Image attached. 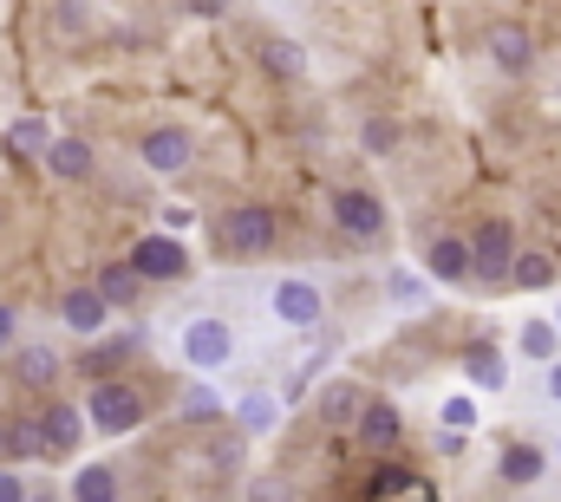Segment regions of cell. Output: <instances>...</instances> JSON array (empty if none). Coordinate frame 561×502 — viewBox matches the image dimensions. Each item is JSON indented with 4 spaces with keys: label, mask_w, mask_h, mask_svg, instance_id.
Segmentation results:
<instances>
[{
    "label": "cell",
    "mask_w": 561,
    "mask_h": 502,
    "mask_svg": "<svg viewBox=\"0 0 561 502\" xmlns=\"http://www.w3.org/2000/svg\"><path fill=\"white\" fill-rule=\"evenodd\" d=\"M216 236H222V254L255 261V254L275 249V216H268L262 203H242V209H229V216L216 223Z\"/></svg>",
    "instance_id": "obj_1"
},
{
    "label": "cell",
    "mask_w": 561,
    "mask_h": 502,
    "mask_svg": "<svg viewBox=\"0 0 561 502\" xmlns=\"http://www.w3.org/2000/svg\"><path fill=\"white\" fill-rule=\"evenodd\" d=\"M92 424L112 431V437L138 431L144 424V398L131 391V385H118V378H99V385H92Z\"/></svg>",
    "instance_id": "obj_2"
},
{
    "label": "cell",
    "mask_w": 561,
    "mask_h": 502,
    "mask_svg": "<svg viewBox=\"0 0 561 502\" xmlns=\"http://www.w3.org/2000/svg\"><path fill=\"white\" fill-rule=\"evenodd\" d=\"M333 223L353 236V242H379L386 236V203L373 190H340L333 196Z\"/></svg>",
    "instance_id": "obj_3"
},
{
    "label": "cell",
    "mask_w": 561,
    "mask_h": 502,
    "mask_svg": "<svg viewBox=\"0 0 561 502\" xmlns=\"http://www.w3.org/2000/svg\"><path fill=\"white\" fill-rule=\"evenodd\" d=\"M510 254H516V229L496 216V223H483V229L470 236V274L503 281V274H510Z\"/></svg>",
    "instance_id": "obj_4"
},
{
    "label": "cell",
    "mask_w": 561,
    "mask_h": 502,
    "mask_svg": "<svg viewBox=\"0 0 561 502\" xmlns=\"http://www.w3.org/2000/svg\"><path fill=\"white\" fill-rule=\"evenodd\" d=\"M229 353H236V333H229L222 320H190V333H183V360H190L196 373L229 366Z\"/></svg>",
    "instance_id": "obj_5"
},
{
    "label": "cell",
    "mask_w": 561,
    "mask_h": 502,
    "mask_svg": "<svg viewBox=\"0 0 561 502\" xmlns=\"http://www.w3.org/2000/svg\"><path fill=\"white\" fill-rule=\"evenodd\" d=\"M131 267H138L144 281H176L190 267V249L176 236H144L138 249H131Z\"/></svg>",
    "instance_id": "obj_6"
},
{
    "label": "cell",
    "mask_w": 561,
    "mask_h": 502,
    "mask_svg": "<svg viewBox=\"0 0 561 502\" xmlns=\"http://www.w3.org/2000/svg\"><path fill=\"white\" fill-rule=\"evenodd\" d=\"M275 313L287 320V327H313V320H320V287H313V281H280Z\"/></svg>",
    "instance_id": "obj_7"
},
{
    "label": "cell",
    "mask_w": 561,
    "mask_h": 502,
    "mask_svg": "<svg viewBox=\"0 0 561 502\" xmlns=\"http://www.w3.org/2000/svg\"><path fill=\"white\" fill-rule=\"evenodd\" d=\"M490 59H496L503 72H529V66H536V46H529V33H523V26H510V20H503V26H490Z\"/></svg>",
    "instance_id": "obj_8"
},
{
    "label": "cell",
    "mask_w": 561,
    "mask_h": 502,
    "mask_svg": "<svg viewBox=\"0 0 561 502\" xmlns=\"http://www.w3.org/2000/svg\"><path fill=\"white\" fill-rule=\"evenodd\" d=\"M359 404H366V398H359V385L333 378V385H320V404H313V411H320V424H327V431H346V424L359 418Z\"/></svg>",
    "instance_id": "obj_9"
},
{
    "label": "cell",
    "mask_w": 561,
    "mask_h": 502,
    "mask_svg": "<svg viewBox=\"0 0 561 502\" xmlns=\"http://www.w3.org/2000/svg\"><path fill=\"white\" fill-rule=\"evenodd\" d=\"M39 431H46V457H72L79 437H85V418H79L72 404H53V411L39 418Z\"/></svg>",
    "instance_id": "obj_10"
},
{
    "label": "cell",
    "mask_w": 561,
    "mask_h": 502,
    "mask_svg": "<svg viewBox=\"0 0 561 502\" xmlns=\"http://www.w3.org/2000/svg\"><path fill=\"white\" fill-rule=\"evenodd\" d=\"M190 157H196V150H190V130H150V137H144V163H150V170H163V176H170V170H183Z\"/></svg>",
    "instance_id": "obj_11"
},
{
    "label": "cell",
    "mask_w": 561,
    "mask_h": 502,
    "mask_svg": "<svg viewBox=\"0 0 561 502\" xmlns=\"http://www.w3.org/2000/svg\"><path fill=\"white\" fill-rule=\"evenodd\" d=\"M359 437L373 444V450H392L399 444V431H405V418H399V404H359Z\"/></svg>",
    "instance_id": "obj_12"
},
{
    "label": "cell",
    "mask_w": 561,
    "mask_h": 502,
    "mask_svg": "<svg viewBox=\"0 0 561 502\" xmlns=\"http://www.w3.org/2000/svg\"><path fill=\"white\" fill-rule=\"evenodd\" d=\"M59 313H66V327H72V333H99L112 307L99 300V287H72V294L59 300Z\"/></svg>",
    "instance_id": "obj_13"
},
{
    "label": "cell",
    "mask_w": 561,
    "mask_h": 502,
    "mask_svg": "<svg viewBox=\"0 0 561 502\" xmlns=\"http://www.w3.org/2000/svg\"><path fill=\"white\" fill-rule=\"evenodd\" d=\"M366 497H373V502H386V497H431V483L412 477V470H399V464H379V470L366 477Z\"/></svg>",
    "instance_id": "obj_14"
},
{
    "label": "cell",
    "mask_w": 561,
    "mask_h": 502,
    "mask_svg": "<svg viewBox=\"0 0 561 502\" xmlns=\"http://www.w3.org/2000/svg\"><path fill=\"white\" fill-rule=\"evenodd\" d=\"M138 294H144V274L131 267V261H118V267L99 274V300H105V307H131Z\"/></svg>",
    "instance_id": "obj_15"
},
{
    "label": "cell",
    "mask_w": 561,
    "mask_h": 502,
    "mask_svg": "<svg viewBox=\"0 0 561 502\" xmlns=\"http://www.w3.org/2000/svg\"><path fill=\"white\" fill-rule=\"evenodd\" d=\"M46 170H53V176H85V170H92V144L53 137V144H46Z\"/></svg>",
    "instance_id": "obj_16"
},
{
    "label": "cell",
    "mask_w": 561,
    "mask_h": 502,
    "mask_svg": "<svg viewBox=\"0 0 561 502\" xmlns=\"http://www.w3.org/2000/svg\"><path fill=\"white\" fill-rule=\"evenodd\" d=\"M431 274H437V281H463V274H470V242L437 236V242H431Z\"/></svg>",
    "instance_id": "obj_17"
},
{
    "label": "cell",
    "mask_w": 561,
    "mask_h": 502,
    "mask_svg": "<svg viewBox=\"0 0 561 502\" xmlns=\"http://www.w3.org/2000/svg\"><path fill=\"white\" fill-rule=\"evenodd\" d=\"M7 353H13V346H7ZM13 366H20V385L46 391V385L59 378V353H46V346H26V353H13Z\"/></svg>",
    "instance_id": "obj_18"
},
{
    "label": "cell",
    "mask_w": 561,
    "mask_h": 502,
    "mask_svg": "<svg viewBox=\"0 0 561 502\" xmlns=\"http://www.w3.org/2000/svg\"><path fill=\"white\" fill-rule=\"evenodd\" d=\"M510 281H516V287H549V281H556V261L536 254V249H516L510 254Z\"/></svg>",
    "instance_id": "obj_19"
},
{
    "label": "cell",
    "mask_w": 561,
    "mask_h": 502,
    "mask_svg": "<svg viewBox=\"0 0 561 502\" xmlns=\"http://www.w3.org/2000/svg\"><path fill=\"white\" fill-rule=\"evenodd\" d=\"M131 353H138L131 340H99V346L85 353V373H92V378H118V373H125V360H131Z\"/></svg>",
    "instance_id": "obj_20"
},
{
    "label": "cell",
    "mask_w": 561,
    "mask_h": 502,
    "mask_svg": "<svg viewBox=\"0 0 561 502\" xmlns=\"http://www.w3.org/2000/svg\"><path fill=\"white\" fill-rule=\"evenodd\" d=\"M463 373L477 378V385H490V391H503V378H510V366L496 360V346H470V353H463Z\"/></svg>",
    "instance_id": "obj_21"
},
{
    "label": "cell",
    "mask_w": 561,
    "mask_h": 502,
    "mask_svg": "<svg viewBox=\"0 0 561 502\" xmlns=\"http://www.w3.org/2000/svg\"><path fill=\"white\" fill-rule=\"evenodd\" d=\"M176 411H183L190 424H216V418H222V398H216L209 385H190V391L176 398Z\"/></svg>",
    "instance_id": "obj_22"
},
{
    "label": "cell",
    "mask_w": 561,
    "mask_h": 502,
    "mask_svg": "<svg viewBox=\"0 0 561 502\" xmlns=\"http://www.w3.org/2000/svg\"><path fill=\"white\" fill-rule=\"evenodd\" d=\"M503 477H510V483H536V477H542V450H536V444H510V450H503Z\"/></svg>",
    "instance_id": "obj_23"
},
{
    "label": "cell",
    "mask_w": 561,
    "mask_h": 502,
    "mask_svg": "<svg viewBox=\"0 0 561 502\" xmlns=\"http://www.w3.org/2000/svg\"><path fill=\"white\" fill-rule=\"evenodd\" d=\"M72 497H85V502H112V497H118V477H112L105 464H92V470H79V477H72Z\"/></svg>",
    "instance_id": "obj_24"
},
{
    "label": "cell",
    "mask_w": 561,
    "mask_h": 502,
    "mask_svg": "<svg viewBox=\"0 0 561 502\" xmlns=\"http://www.w3.org/2000/svg\"><path fill=\"white\" fill-rule=\"evenodd\" d=\"M7 450H13V457H46V431H39V418H20V424L7 431Z\"/></svg>",
    "instance_id": "obj_25"
},
{
    "label": "cell",
    "mask_w": 561,
    "mask_h": 502,
    "mask_svg": "<svg viewBox=\"0 0 561 502\" xmlns=\"http://www.w3.org/2000/svg\"><path fill=\"white\" fill-rule=\"evenodd\" d=\"M556 346H561V327H549V320H529L523 327V353L529 360H556Z\"/></svg>",
    "instance_id": "obj_26"
},
{
    "label": "cell",
    "mask_w": 561,
    "mask_h": 502,
    "mask_svg": "<svg viewBox=\"0 0 561 502\" xmlns=\"http://www.w3.org/2000/svg\"><path fill=\"white\" fill-rule=\"evenodd\" d=\"M359 137H366V150H373V157H386V150H399V125H392V118H373V125L359 130Z\"/></svg>",
    "instance_id": "obj_27"
},
{
    "label": "cell",
    "mask_w": 561,
    "mask_h": 502,
    "mask_svg": "<svg viewBox=\"0 0 561 502\" xmlns=\"http://www.w3.org/2000/svg\"><path fill=\"white\" fill-rule=\"evenodd\" d=\"M242 424H249V431H268V424H275V398H262V391L242 398Z\"/></svg>",
    "instance_id": "obj_28"
},
{
    "label": "cell",
    "mask_w": 561,
    "mask_h": 502,
    "mask_svg": "<svg viewBox=\"0 0 561 502\" xmlns=\"http://www.w3.org/2000/svg\"><path fill=\"white\" fill-rule=\"evenodd\" d=\"M7 137H13V150H46V125L39 118H20Z\"/></svg>",
    "instance_id": "obj_29"
},
{
    "label": "cell",
    "mask_w": 561,
    "mask_h": 502,
    "mask_svg": "<svg viewBox=\"0 0 561 502\" xmlns=\"http://www.w3.org/2000/svg\"><path fill=\"white\" fill-rule=\"evenodd\" d=\"M470 418H477V404H470L463 391H457V398H444V424H450V431H463Z\"/></svg>",
    "instance_id": "obj_30"
},
{
    "label": "cell",
    "mask_w": 561,
    "mask_h": 502,
    "mask_svg": "<svg viewBox=\"0 0 561 502\" xmlns=\"http://www.w3.org/2000/svg\"><path fill=\"white\" fill-rule=\"evenodd\" d=\"M268 66H275V72H300V46L275 39V46H268Z\"/></svg>",
    "instance_id": "obj_31"
},
{
    "label": "cell",
    "mask_w": 561,
    "mask_h": 502,
    "mask_svg": "<svg viewBox=\"0 0 561 502\" xmlns=\"http://www.w3.org/2000/svg\"><path fill=\"white\" fill-rule=\"evenodd\" d=\"M0 502H26V477H13V470H0Z\"/></svg>",
    "instance_id": "obj_32"
},
{
    "label": "cell",
    "mask_w": 561,
    "mask_h": 502,
    "mask_svg": "<svg viewBox=\"0 0 561 502\" xmlns=\"http://www.w3.org/2000/svg\"><path fill=\"white\" fill-rule=\"evenodd\" d=\"M392 294H399V300L412 307V300H419V274H399V281H392Z\"/></svg>",
    "instance_id": "obj_33"
},
{
    "label": "cell",
    "mask_w": 561,
    "mask_h": 502,
    "mask_svg": "<svg viewBox=\"0 0 561 502\" xmlns=\"http://www.w3.org/2000/svg\"><path fill=\"white\" fill-rule=\"evenodd\" d=\"M13 346V307H0V353Z\"/></svg>",
    "instance_id": "obj_34"
},
{
    "label": "cell",
    "mask_w": 561,
    "mask_h": 502,
    "mask_svg": "<svg viewBox=\"0 0 561 502\" xmlns=\"http://www.w3.org/2000/svg\"><path fill=\"white\" fill-rule=\"evenodd\" d=\"M196 13H222V0H196Z\"/></svg>",
    "instance_id": "obj_35"
},
{
    "label": "cell",
    "mask_w": 561,
    "mask_h": 502,
    "mask_svg": "<svg viewBox=\"0 0 561 502\" xmlns=\"http://www.w3.org/2000/svg\"><path fill=\"white\" fill-rule=\"evenodd\" d=\"M549 391H556V404H561V366H556V373H549Z\"/></svg>",
    "instance_id": "obj_36"
},
{
    "label": "cell",
    "mask_w": 561,
    "mask_h": 502,
    "mask_svg": "<svg viewBox=\"0 0 561 502\" xmlns=\"http://www.w3.org/2000/svg\"><path fill=\"white\" fill-rule=\"evenodd\" d=\"M0 450H7V424H0Z\"/></svg>",
    "instance_id": "obj_37"
},
{
    "label": "cell",
    "mask_w": 561,
    "mask_h": 502,
    "mask_svg": "<svg viewBox=\"0 0 561 502\" xmlns=\"http://www.w3.org/2000/svg\"><path fill=\"white\" fill-rule=\"evenodd\" d=\"M556 327H561V320H556Z\"/></svg>",
    "instance_id": "obj_38"
}]
</instances>
